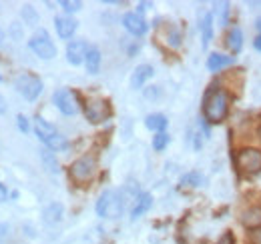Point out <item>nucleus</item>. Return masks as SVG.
<instances>
[{"instance_id": "31", "label": "nucleus", "mask_w": 261, "mask_h": 244, "mask_svg": "<svg viewBox=\"0 0 261 244\" xmlns=\"http://www.w3.org/2000/svg\"><path fill=\"white\" fill-rule=\"evenodd\" d=\"M16 124H18V128H20L22 132H29V130H31L27 116H22V114H18V116H16Z\"/></svg>"}, {"instance_id": "14", "label": "nucleus", "mask_w": 261, "mask_h": 244, "mask_svg": "<svg viewBox=\"0 0 261 244\" xmlns=\"http://www.w3.org/2000/svg\"><path fill=\"white\" fill-rule=\"evenodd\" d=\"M153 206V196L149 194V192H141L139 196H137V200H135V206H133V210H130V220H137V218H141L143 214L147 212L149 208Z\"/></svg>"}, {"instance_id": "3", "label": "nucleus", "mask_w": 261, "mask_h": 244, "mask_svg": "<svg viewBox=\"0 0 261 244\" xmlns=\"http://www.w3.org/2000/svg\"><path fill=\"white\" fill-rule=\"evenodd\" d=\"M34 130H36V136L50 150H65L66 146H68V140H66L65 136L59 134L57 128L50 122H46L44 118H40V116H36V120H34Z\"/></svg>"}, {"instance_id": "4", "label": "nucleus", "mask_w": 261, "mask_h": 244, "mask_svg": "<svg viewBox=\"0 0 261 244\" xmlns=\"http://www.w3.org/2000/svg\"><path fill=\"white\" fill-rule=\"evenodd\" d=\"M29 46H31V50L36 56H40L44 60H50V58L57 56V46L53 44L48 32L44 30V28H38V30L34 32L33 38L29 40Z\"/></svg>"}, {"instance_id": "16", "label": "nucleus", "mask_w": 261, "mask_h": 244, "mask_svg": "<svg viewBox=\"0 0 261 244\" xmlns=\"http://www.w3.org/2000/svg\"><path fill=\"white\" fill-rule=\"evenodd\" d=\"M235 62V56H227V54H219V52H213L209 58H207V68L211 72H219L223 68H227Z\"/></svg>"}, {"instance_id": "10", "label": "nucleus", "mask_w": 261, "mask_h": 244, "mask_svg": "<svg viewBox=\"0 0 261 244\" xmlns=\"http://www.w3.org/2000/svg\"><path fill=\"white\" fill-rule=\"evenodd\" d=\"M87 52H89V46H87L85 40H72V42L66 46V60L70 62L72 66H79V64L85 62Z\"/></svg>"}, {"instance_id": "15", "label": "nucleus", "mask_w": 261, "mask_h": 244, "mask_svg": "<svg viewBox=\"0 0 261 244\" xmlns=\"http://www.w3.org/2000/svg\"><path fill=\"white\" fill-rule=\"evenodd\" d=\"M225 44H227V48L233 54H239L241 48H243V30L239 26L229 28L227 36H225Z\"/></svg>"}, {"instance_id": "36", "label": "nucleus", "mask_w": 261, "mask_h": 244, "mask_svg": "<svg viewBox=\"0 0 261 244\" xmlns=\"http://www.w3.org/2000/svg\"><path fill=\"white\" fill-rule=\"evenodd\" d=\"M6 112V102H4V98L0 96V114H4Z\"/></svg>"}, {"instance_id": "8", "label": "nucleus", "mask_w": 261, "mask_h": 244, "mask_svg": "<svg viewBox=\"0 0 261 244\" xmlns=\"http://www.w3.org/2000/svg\"><path fill=\"white\" fill-rule=\"evenodd\" d=\"M53 102L66 116H74L79 112V108H81L79 106V96L72 90H66V88H61V90L55 92L53 94Z\"/></svg>"}, {"instance_id": "29", "label": "nucleus", "mask_w": 261, "mask_h": 244, "mask_svg": "<svg viewBox=\"0 0 261 244\" xmlns=\"http://www.w3.org/2000/svg\"><path fill=\"white\" fill-rule=\"evenodd\" d=\"M145 98H149V100H155V98H159L161 96V90H159V86H149V88H145Z\"/></svg>"}, {"instance_id": "37", "label": "nucleus", "mask_w": 261, "mask_h": 244, "mask_svg": "<svg viewBox=\"0 0 261 244\" xmlns=\"http://www.w3.org/2000/svg\"><path fill=\"white\" fill-rule=\"evenodd\" d=\"M255 28L261 32V16H257V18H255Z\"/></svg>"}, {"instance_id": "25", "label": "nucleus", "mask_w": 261, "mask_h": 244, "mask_svg": "<svg viewBox=\"0 0 261 244\" xmlns=\"http://www.w3.org/2000/svg\"><path fill=\"white\" fill-rule=\"evenodd\" d=\"M169 140H171V136H169L167 132H157V134L153 136V148H155L157 152H161V150L167 148Z\"/></svg>"}, {"instance_id": "23", "label": "nucleus", "mask_w": 261, "mask_h": 244, "mask_svg": "<svg viewBox=\"0 0 261 244\" xmlns=\"http://www.w3.org/2000/svg\"><path fill=\"white\" fill-rule=\"evenodd\" d=\"M203 182H205V178H203L201 172H187V174L181 176V186L183 188H199V186H203Z\"/></svg>"}, {"instance_id": "12", "label": "nucleus", "mask_w": 261, "mask_h": 244, "mask_svg": "<svg viewBox=\"0 0 261 244\" xmlns=\"http://www.w3.org/2000/svg\"><path fill=\"white\" fill-rule=\"evenodd\" d=\"M76 20L74 18H70V16H57L55 18V28H57V34L61 36V38H70L74 32H76Z\"/></svg>"}, {"instance_id": "38", "label": "nucleus", "mask_w": 261, "mask_h": 244, "mask_svg": "<svg viewBox=\"0 0 261 244\" xmlns=\"http://www.w3.org/2000/svg\"><path fill=\"white\" fill-rule=\"evenodd\" d=\"M4 40V32H2V28H0V42Z\"/></svg>"}, {"instance_id": "2", "label": "nucleus", "mask_w": 261, "mask_h": 244, "mask_svg": "<svg viewBox=\"0 0 261 244\" xmlns=\"http://www.w3.org/2000/svg\"><path fill=\"white\" fill-rule=\"evenodd\" d=\"M125 210V196L119 190H105L97 200V214L100 218H119Z\"/></svg>"}, {"instance_id": "30", "label": "nucleus", "mask_w": 261, "mask_h": 244, "mask_svg": "<svg viewBox=\"0 0 261 244\" xmlns=\"http://www.w3.org/2000/svg\"><path fill=\"white\" fill-rule=\"evenodd\" d=\"M249 242L251 244H261V226L251 228L249 230Z\"/></svg>"}, {"instance_id": "18", "label": "nucleus", "mask_w": 261, "mask_h": 244, "mask_svg": "<svg viewBox=\"0 0 261 244\" xmlns=\"http://www.w3.org/2000/svg\"><path fill=\"white\" fill-rule=\"evenodd\" d=\"M211 38H213V14L207 12L201 20V44H203V48L209 46Z\"/></svg>"}, {"instance_id": "13", "label": "nucleus", "mask_w": 261, "mask_h": 244, "mask_svg": "<svg viewBox=\"0 0 261 244\" xmlns=\"http://www.w3.org/2000/svg\"><path fill=\"white\" fill-rule=\"evenodd\" d=\"M153 74H155V70H153L151 64H139V66L135 68L133 76H130V86H133V88H141Z\"/></svg>"}, {"instance_id": "28", "label": "nucleus", "mask_w": 261, "mask_h": 244, "mask_svg": "<svg viewBox=\"0 0 261 244\" xmlns=\"http://www.w3.org/2000/svg\"><path fill=\"white\" fill-rule=\"evenodd\" d=\"M22 18H24L29 24H34V22L38 20V14L34 12L33 6H24V8H22Z\"/></svg>"}, {"instance_id": "33", "label": "nucleus", "mask_w": 261, "mask_h": 244, "mask_svg": "<svg viewBox=\"0 0 261 244\" xmlns=\"http://www.w3.org/2000/svg\"><path fill=\"white\" fill-rule=\"evenodd\" d=\"M6 198H8V190H6L4 184H0V202H4Z\"/></svg>"}, {"instance_id": "19", "label": "nucleus", "mask_w": 261, "mask_h": 244, "mask_svg": "<svg viewBox=\"0 0 261 244\" xmlns=\"http://www.w3.org/2000/svg\"><path fill=\"white\" fill-rule=\"evenodd\" d=\"M40 160H42L44 168H46L50 174H59V172H61L59 160H57V156H55V152H53L50 148H44V150H40Z\"/></svg>"}, {"instance_id": "11", "label": "nucleus", "mask_w": 261, "mask_h": 244, "mask_svg": "<svg viewBox=\"0 0 261 244\" xmlns=\"http://www.w3.org/2000/svg\"><path fill=\"white\" fill-rule=\"evenodd\" d=\"M123 26H125L133 36H143V34L147 32V28H149L147 22H145V18H143L139 12H127V14L123 16Z\"/></svg>"}, {"instance_id": "21", "label": "nucleus", "mask_w": 261, "mask_h": 244, "mask_svg": "<svg viewBox=\"0 0 261 244\" xmlns=\"http://www.w3.org/2000/svg\"><path fill=\"white\" fill-rule=\"evenodd\" d=\"M85 64H87V72L97 74L98 68H100V50L95 48V46H91V48H89V52H87Z\"/></svg>"}, {"instance_id": "7", "label": "nucleus", "mask_w": 261, "mask_h": 244, "mask_svg": "<svg viewBox=\"0 0 261 244\" xmlns=\"http://www.w3.org/2000/svg\"><path fill=\"white\" fill-rule=\"evenodd\" d=\"M14 86L29 102H33V100L38 98V94L42 92V80L38 76H34V74H20L14 80Z\"/></svg>"}, {"instance_id": "5", "label": "nucleus", "mask_w": 261, "mask_h": 244, "mask_svg": "<svg viewBox=\"0 0 261 244\" xmlns=\"http://www.w3.org/2000/svg\"><path fill=\"white\" fill-rule=\"evenodd\" d=\"M97 172V158L91 156V154H85L81 158H76L72 164H70V176L76 180V182H87L95 176Z\"/></svg>"}, {"instance_id": "32", "label": "nucleus", "mask_w": 261, "mask_h": 244, "mask_svg": "<svg viewBox=\"0 0 261 244\" xmlns=\"http://www.w3.org/2000/svg\"><path fill=\"white\" fill-rule=\"evenodd\" d=\"M217 244H235V240H233V234L231 232H225L219 240H217Z\"/></svg>"}, {"instance_id": "39", "label": "nucleus", "mask_w": 261, "mask_h": 244, "mask_svg": "<svg viewBox=\"0 0 261 244\" xmlns=\"http://www.w3.org/2000/svg\"><path fill=\"white\" fill-rule=\"evenodd\" d=\"M259 136H261V126H259Z\"/></svg>"}, {"instance_id": "35", "label": "nucleus", "mask_w": 261, "mask_h": 244, "mask_svg": "<svg viewBox=\"0 0 261 244\" xmlns=\"http://www.w3.org/2000/svg\"><path fill=\"white\" fill-rule=\"evenodd\" d=\"M253 48H255L257 52H261V34L255 38V40H253Z\"/></svg>"}, {"instance_id": "1", "label": "nucleus", "mask_w": 261, "mask_h": 244, "mask_svg": "<svg viewBox=\"0 0 261 244\" xmlns=\"http://www.w3.org/2000/svg\"><path fill=\"white\" fill-rule=\"evenodd\" d=\"M229 110V96L223 88H209L203 98V114L209 124H219L225 120Z\"/></svg>"}, {"instance_id": "26", "label": "nucleus", "mask_w": 261, "mask_h": 244, "mask_svg": "<svg viewBox=\"0 0 261 244\" xmlns=\"http://www.w3.org/2000/svg\"><path fill=\"white\" fill-rule=\"evenodd\" d=\"M167 44H169L171 48H179V46H181V32L177 30L175 26H171V28L167 30Z\"/></svg>"}, {"instance_id": "22", "label": "nucleus", "mask_w": 261, "mask_h": 244, "mask_svg": "<svg viewBox=\"0 0 261 244\" xmlns=\"http://www.w3.org/2000/svg\"><path fill=\"white\" fill-rule=\"evenodd\" d=\"M167 116L165 114H149L147 118H145V126L149 128V130H153V132H163L165 128H167Z\"/></svg>"}, {"instance_id": "20", "label": "nucleus", "mask_w": 261, "mask_h": 244, "mask_svg": "<svg viewBox=\"0 0 261 244\" xmlns=\"http://www.w3.org/2000/svg\"><path fill=\"white\" fill-rule=\"evenodd\" d=\"M241 222L251 230V228H257L261 226V208L253 206V208H247L245 212L241 214Z\"/></svg>"}, {"instance_id": "9", "label": "nucleus", "mask_w": 261, "mask_h": 244, "mask_svg": "<svg viewBox=\"0 0 261 244\" xmlns=\"http://www.w3.org/2000/svg\"><path fill=\"white\" fill-rule=\"evenodd\" d=\"M85 116L87 120L93 122V124H98V122L107 120L111 116V106L107 100L102 98H93L85 104Z\"/></svg>"}, {"instance_id": "34", "label": "nucleus", "mask_w": 261, "mask_h": 244, "mask_svg": "<svg viewBox=\"0 0 261 244\" xmlns=\"http://www.w3.org/2000/svg\"><path fill=\"white\" fill-rule=\"evenodd\" d=\"M151 6H153L151 2H139V14H141V12H145V10H149Z\"/></svg>"}, {"instance_id": "6", "label": "nucleus", "mask_w": 261, "mask_h": 244, "mask_svg": "<svg viewBox=\"0 0 261 244\" xmlns=\"http://www.w3.org/2000/svg\"><path fill=\"white\" fill-rule=\"evenodd\" d=\"M237 168L245 174H257L261 172V150L257 148H243L237 152Z\"/></svg>"}, {"instance_id": "24", "label": "nucleus", "mask_w": 261, "mask_h": 244, "mask_svg": "<svg viewBox=\"0 0 261 244\" xmlns=\"http://www.w3.org/2000/svg\"><path fill=\"white\" fill-rule=\"evenodd\" d=\"M229 12H231L229 2H217L215 4V16H217L219 26H227L229 24Z\"/></svg>"}, {"instance_id": "27", "label": "nucleus", "mask_w": 261, "mask_h": 244, "mask_svg": "<svg viewBox=\"0 0 261 244\" xmlns=\"http://www.w3.org/2000/svg\"><path fill=\"white\" fill-rule=\"evenodd\" d=\"M61 6L70 14V12H79L83 8V2H79V0H61Z\"/></svg>"}, {"instance_id": "17", "label": "nucleus", "mask_w": 261, "mask_h": 244, "mask_svg": "<svg viewBox=\"0 0 261 244\" xmlns=\"http://www.w3.org/2000/svg\"><path fill=\"white\" fill-rule=\"evenodd\" d=\"M63 214H65V206L61 202H53L42 210V220L46 224H57L63 220Z\"/></svg>"}]
</instances>
